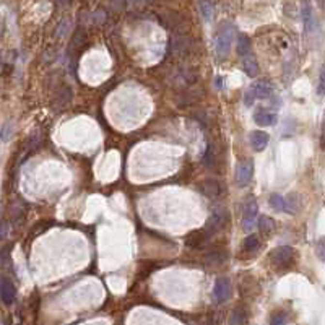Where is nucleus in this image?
<instances>
[{
	"mask_svg": "<svg viewBox=\"0 0 325 325\" xmlns=\"http://www.w3.org/2000/svg\"><path fill=\"white\" fill-rule=\"evenodd\" d=\"M242 67H244V72L250 78L259 75V62L254 57V54H247V56L242 57Z\"/></svg>",
	"mask_w": 325,
	"mask_h": 325,
	"instance_id": "f8f14e48",
	"label": "nucleus"
},
{
	"mask_svg": "<svg viewBox=\"0 0 325 325\" xmlns=\"http://www.w3.org/2000/svg\"><path fill=\"white\" fill-rule=\"evenodd\" d=\"M286 314L285 312H275L270 319V325H286Z\"/></svg>",
	"mask_w": 325,
	"mask_h": 325,
	"instance_id": "5701e85b",
	"label": "nucleus"
},
{
	"mask_svg": "<svg viewBox=\"0 0 325 325\" xmlns=\"http://www.w3.org/2000/svg\"><path fill=\"white\" fill-rule=\"evenodd\" d=\"M272 94H273V86L270 85L268 81H265V80L255 81V83L246 91L244 104L249 108V106H252L257 99H268Z\"/></svg>",
	"mask_w": 325,
	"mask_h": 325,
	"instance_id": "f03ea898",
	"label": "nucleus"
},
{
	"mask_svg": "<svg viewBox=\"0 0 325 325\" xmlns=\"http://www.w3.org/2000/svg\"><path fill=\"white\" fill-rule=\"evenodd\" d=\"M319 96L324 94V72H320V81H319V90H317Z\"/></svg>",
	"mask_w": 325,
	"mask_h": 325,
	"instance_id": "393cba45",
	"label": "nucleus"
},
{
	"mask_svg": "<svg viewBox=\"0 0 325 325\" xmlns=\"http://www.w3.org/2000/svg\"><path fill=\"white\" fill-rule=\"evenodd\" d=\"M223 260V255L219 254V252H210V254H207L205 255V262H207L208 265H215V263H219Z\"/></svg>",
	"mask_w": 325,
	"mask_h": 325,
	"instance_id": "b1692460",
	"label": "nucleus"
},
{
	"mask_svg": "<svg viewBox=\"0 0 325 325\" xmlns=\"http://www.w3.org/2000/svg\"><path fill=\"white\" fill-rule=\"evenodd\" d=\"M0 34H2V25H0Z\"/></svg>",
	"mask_w": 325,
	"mask_h": 325,
	"instance_id": "cd10ccee",
	"label": "nucleus"
},
{
	"mask_svg": "<svg viewBox=\"0 0 325 325\" xmlns=\"http://www.w3.org/2000/svg\"><path fill=\"white\" fill-rule=\"evenodd\" d=\"M234 36H236L234 25L224 23V25L219 26L217 31V36H215V49H217L218 56L226 57L228 54L231 52L232 43H234Z\"/></svg>",
	"mask_w": 325,
	"mask_h": 325,
	"instance_id": "f257e3e1",
	"label": "nucleus"
},
{
	"mask_svg": "<svg viewBox=\"0 0 325 325\" xmlns=\"http://www.w3.org/2000/svg\"><path fill=\"white\" fill-rule=\"evenodd\" d=\"M301 18L306 26V31L314 30V10L310 0H301Z\"/></svg>",
	"mask_w": 325,
	"mask_h": 325,
	"instance_id": "1a4fd4ad",
	"label": "nucleus"
},
{
	"mask_svg": "<svg viewBox=\"0 0 325 325\" xmlns=\"http://www.w3.org/2000/svg\"><path fill=\"white\" fill-rule=\"evenodd\" d=\"M322 246H324V241H320L319 242V250H317V254H319L320 259H324V247Z\"/></svg>",
	"mask_w": 325,
	"mask_h": 325,
	"instance_id": "a878e982",
	"label": "nucleus"
},
{
	"mask_svg": "<svg viewBox=\"0 0 325 325\" xmlns=\"http://www.w3.org/2000/svg\"><path fill=\"white\" fill-rule=\"evenodd\" d=\"M259 246H260V241L257 234H249L244 239V242H242L244 250H249V252H255V250L259 249Z\"/></svg>",
	"mask_w": 325,
	"mask_h": 325,
	"instance_id": "aec40b11",
	"label": "nucleus"
},
{
	"mask_svg": "<svg viewBox=\"0 0 325 325\" xmlns=\"http://www.w3.org/2000/svg\"><path fill=\"white\" fill-rule=\"evenodd\" d=\"M203 164L210 169L215 168V164H217V152H215V146L212 143L207 145V150H205V155H203Z\"/></svg>",
	"mask_w": 325,
	"mask_h": 325,
	"instance_id": "6ab92c4d",
	"label": "nucleus"
},
{
	"mask_svg": "<svg viewBox=\"0 0 325 325\" xmlns=\"http://www.w3.org/2000/svg\"><path fill=\"white\" fill-rule=\"evenodd\" d=\"M277 114L272 111H267V109H260L254 114V121L260 127H270L273 124H277Z\"/></svg>",
	"mask_w": 325,
	"mask_h": 325,
	"instance_id": "9d476101",
	"label": "nucleus"
},
{
	"mask_svg": "<svg viewBox=\"0 0 325 325\" xmlns=\"http://www.w3.org/2000/svg\"><path fill=\"white\" fill-rule=\"evenodd\" d=\"M294 259H296V252L290 246H280L270 252V260H272L273 265H278V267L290 265L294 262Z\"/></svg>",
	"mask_w": 325,
	"mask_h": 325,
	"instance_id": "7ed1b4c3",
	"label": "nucleus"
},
{
	"mask_svg": "<svg viewBox=\"0 0 325 325\" xmlns=\"http://www.w3.org/2000/svg\"><path fill=\"white\" fill-rule=\"evenodd\" d=\"M5 231H7V224L5 223H0V236H5Z\"/></svg>",
	"mask_w": 325,
	"mask_h": 325,
	"instance_id": "bb28decb",
	"label": "nucleus"
},
{
	"mask_svg": "<svg viewBox=\"0 0 325 325\" xmlns=\"http://www.w3.org/2000/svg\"><path fill=\"white\" fill-rule=\"evenodd\" d=\"M205 237H207V234L203 232V230L192 231L190 234H187L186 237V246L190 247V249H197V247H200L205 242Z\"/></svg>",
	"mask_w": 325,
	"mask_h": 325,
	"instance_id": "2eb2a0df",
	"label": "nucleus"
},
{
	"mask_svg": "<svg viewBox=\"0 0 325 325\" xmlns=\"http://www.w3.org/2000/svg\"><path fill=\"white\" fill-rule=\"evenodd\" d=\"M257 213H259L257 200H255L254 197H249L244 203V208H242V230L244 231L252 230L255 224V218H257Z\"/></svg>",
	"mask_w": 325,
	"mask_h": 325,
	"instance_id": "20e7f679",
	"label": "nucleus"
},
{
	"mask_svg": "<svg viewBox=\"0 0 325 325\" xmlns=\"http://www.w3.org/2000/svg\"><path fill=\"white\" fill-rule=\"evenodd\" d=\"M199 8H200V13H202L203 20L205 21H210L213 16V5L210 0H200L199 2Z\"/></svg>",
	"mask_w": 325,
	"mask_h": 325,
	"instance_id": "412c9836",
	"label": "nucleus"
},
{
	"mask_svg": "<svg viewBox=\"0 0 325 325\" xmlns=\"http://www.w3.org/2000/svg\"><path fill=\"white\" fill-rule=\"evenodd\" d=\"M228 325H249V315L244 308H236L230 315V322Z\"/></svg>",
	"mask_w": 325,
	"mask_h": 325,
	"instance_id": "4468645a",
	"label": "nucleus"
},
{
	"mask_svg": "<svg viewBox=\"0 0 325 325\" xmlns=\"http://www.w3.org/2000/svg\"><path fill=\"white\" fill-rule=\"evenodd\" d=\"M268 140H270V137L267 132L254 130L252 134H250V143H252L255 152H262V150H265V146L268 145Z\"/></svg>",
	"mask_w": 325,
	"mask_h": 325,
	"instance_id": "9b49d317",
	"label": "nucleus"
},
{
	"mask_svg": "<svg viewBox=\"0 0 325 325\" xmlns=\"http://www.w3.org/2000/svg\"><path fill=\"white\" fill-rule=\"evenodd\" d=\"M254 172V163L250 159H242L236 166V182L241 187H246L252 179Z\"/></svg>",
	"mask_w": 325,
	"mask_h": 325,
	"instance_id": "423d86ee",
	"label": "nucleus"
},
{
	"mask_svg": "<svg viewBox=\"0 0 325 325\" xmlns=\"http://www.w3.org/2000/svg\"><path fill=\"white\" fill-rule=\"evenodd\" d=\"M213 294H215V299H217L218 303H226L232 294V286H231L230 278L219 277L218 280L215 281Z\"/></svg>",
	"mask_w": 325,
	"mask_h": 325,
	"instance_id": "0eeeda50",
	"label": "nucleus"
},
{
	"mask_svg": "<svg viewBox=\"0 0 325 325\" xmlns=\"http://www.w3.org/2000/svg\"><path fill=\"white\" fill-rule=\"evenodd\" d=\"M224 223H226V212L221 208L213 210L212 215L207 219V224H205V230L203 232L207 236H213L217 234L218 231H221L224 228Z\"/></svg>",
	"mask_w": 325,
	"mask_h": 325,
	"instance_id": "39448f33",
	"label": "nucleus"
},
{
	"mask_svg": "<svg viewBox=\"0 0 325 325\" xmlns=\"http://www.w3.org/2000/svg\"><path fill=\"white\" fill-rule=\"evenodd\" d=\"M236 51L239 54L241 57L247 56V54H250V39L247 38L246 34H239V38H237V43H236Z\"/></svg>",
	"mask_w": 325,
	"mask_h": 325,
	"instance_id": "a211bd4d",
	"label": "nucleus"
},
{
	"mask_svg": "<svg viewBox=\"0 0 325 325\" xmlns=\"http://www.w3.org/2000/svg\"><path fill=\"white\" fill-rule=\"evenodd\" d=\"M299 205H301V202H299L297 194H290L288 197H285V207H283V212L294 215L297 210H299Z\"/></svg>",
	"mask_w": 325,
	"mask_h": 325,
	"instance_id": "dca6fc26",
	"label": "nucleus"
},
{
	"mask_svg": "<svg viewBox=\"0 0 325 325\" xmlns=\"http://www.w3.org/2000/svg\"><path fill=\"white\" fill-rule=\"evenodd\" d=\"M200 190H202L203 194L208 197V199H217V197L219 195V192H221V186H219L218 181L207 179V181L202 182V186H200Z\"/></svg>",
	"mask_w": 325,
	"mask_h": 325,
	"instance_id": "ddd939ff",
	"label": "nucleus"
},
{
	"mask_svg": "<svg viewBox=\"0 0 325 325\" xmlns=\"http://www.w3.org/2000/svg\"><path fill=\"white\" fill-rule=\"evenodd\" d=\"M270 207H272L275 212H283V207H285V197L280 194H272L270 195Z\"/></svg>",
	"mask_w": 325,
	"mask_h": 325,
	"instance_id": "4be33fe9",
	"label": "nucleus"
},
{
	"mask_svg": "<svg viewBox=\"0 0 325 325\" xmlns=\"http://www.w3.org/2000/svg\"><path fill=\"white\" fill-rule=\"evenodd\" d=\"M259 230L265 236L272 234V232L275 231V221H273V218L267 217V215H262V217L259 218Z\"/></svg>",
	"mask_w": 325,
	"mask_h": 325,
	"instance_id": "f3484780",
	"label": "nucleus"
},
{
	"mask_svg": "<svg viewBox=\"0 0 325 325\" xmlns=\"http://www.w3.org/2000/svg\"><path fill=\"white\" fill-rule=\"evenodd\" d=\"M15 297H16L15 285L7 277H2L0 278V299H2V303L10 306L15 301Z\"/></svg>",
	"mask_w": 325,
	"mask_h": 325,
	"instance_id": "6e6552de",
	"label": "nucleus"
}]
</instances>
